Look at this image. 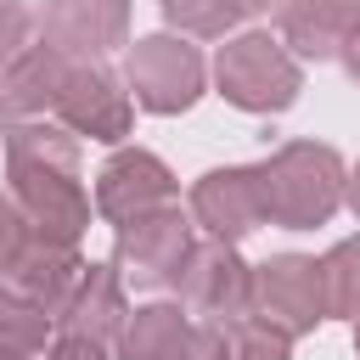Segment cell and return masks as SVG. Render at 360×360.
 Wrapping results in <instances>:
<instances>
[{"label":"cell","instance_id":"1","mask_svg":"<svg viewBox=\"0 0 360 360\" xmlns=\"http://www.w3.org/2000/svg\"><path fill=\"white\" fill-rule=\"evenodd\" d=\"M51 129H11V180L17 197L28 202V214L39 219V231L51 242H73L90 219L84 191L73 180V146L68 141H45Z\"/></svg>","mask_w":360,"mask_h":360},{"label":"cell","instance_id":"2","mask_svg":"<svg viewBox=\"0 0 360 360\" xmlns=\"http://www.w3.org/2000/svg\"><path fill=\"white\" fill-rule=\"evenodd\" d=\"M253 174H259L264 219H276V225H287V231L321 225V219L338 208V197H343V163H338V152L309 146V141L276 152V158L259 163Z\"/></svg>","mask_w":360,"mask_h":360},{"label":"cell","instance_id":"3","mask_svg":"<svg viewBox=\"0 0 360 360\" xmlns=\"http://www.w3.org/2000/svg\"><path fill=\"white\" fill-rule=\"evenodd\" d=\"M219 90L248 112H281L298 96V68L270 34H242L219 51Z\"/></svg>","mask_w":360,"mask_h":360},{"label":"cell","instance_id":"4","mask_svg":"<svg viewBox=\"0 0 360 360\" xmlns=\"http://www.w3.org/2000/svg\"><path fill=\"white\" fill-rule=\"evenodd\" d=\"M129 84H135V101L152 107V112H180L197 101L202 90V56L186 45V39H141L129 51Z\"/></svg>","mask_w":360,"mask_h":360},{"label":"cell","instance_id":"5","mask_svg":"<svg viewBox=\"0 0 360 360\" xmlns=\"http://www.w3.org/2000/svg\"><path fill=\"white\" fill-rule=\"evenodd\" d=\"M259 304L264 315L281 326V332H309L321 315H332V298H326V270L315 259H270L259 270Z\"/></svg>","mask_w":360,"mask_h":360},{"label":"cell","instance_id":"6","mask_svg":"<svg viewBox=\"0 0 360 360\" xmlns=\"http://www.w3.org/2000/svg\"><path fill=\"white\" fill-rule=\"evenodd\" d=\"M96 197H101V214H107V219L129 225V219L163 208V202L174 197V180H169V169H163L158 158L124 152V158H112V163L101 169V191H96Z\"/></svg>","mask_w":360,"mask_h":360},{"label":"cell","instance_id":"7","mask_svg":"<svg viewBox=\"0 0 360 360\" xmlns=\"http://www.w3.org/2000/svg\"><path fill=\"white\" fill-rule=\"evenodd\" d=\"M135 231H124V264L141 287L152 281H169L180 276V264L191 259V236H186V219L174 208H152L141 219H129Z\"/></svg>","mask_w":360,"mask_h":360},{"label":"cell","instance_id":"8","mask_svg":"<svg viewBox=\"0 0 360 360\" xmlns=\"http://www.w3.org/2000/svg\"><path fill=\"white\" fill-rule=\"evenodd\" d=\"M197 219L214 231V236H248L259 219H264V197H259V174L253 169H214L202 174L197 197H191Z\"/></svg>","mask_w":360,"mask_h":360},{"label":"cell","instance_id":"9","mask_svg":"<svg viewBox=\"0 0 360 360\" xmlns=\"http://www.w3.org/2000/svg\"><path fill=\"white\" fill-rule=\"evenodd\" d=\"M281 34L304 56H338L360 34V0H287L281 6Z\"/></svg>","mask_w":360,"mask_h":360},{"label":"cell","instance_id":"10","mask_svg":"<svg viewBox=\"0 0 360 360\" xmlns=\"http://www.w3.org/2000/svg\"><path fill=\"white\" fill-rule=\"evenodd\" d=\"M56 107L73 129H90L101 141H118L129 129V101L112 90V79L101 68H68V84H62Z\"/></svg>","mask_w":360,"mask_h":360},{"label":"cell","instance_id":"11","mask_svg":"<svg viewBox=\"0 0 360 360\" xmlns=\"http://www.w3.org/2000/svg\"><path fill=\"white\" fill-rule=\"evenodd\" d=\"M186 264H191V270H186V292H191L197 309H208L214 321L248 315L253 281H248V270H242V259H236L231 248H202V253H191Z\"/></svg>","mask_w":360,"mask_h":360},{"label":"cell","instance_id":"12","mask_svg":"<svg viewBox=\"0 0 360 360\" xmlns=\"http://www.w3.org/2000/svg\"><path fill=\"white\" fill-rule=\"evenodd\" d=\"M45 34L56 51H107L124 39V0H45Z\"/></svg>","mask_w":360,"mask_h":360},{"label":"cell","instance_id":"13","mask_svg":"<svg viewBox=\"0 0 360 360\" xmlns=\"http://www.w3.org/2000/svg\"><path fill=\"white\" fill-rule=\"evenodd\" d=\"M191 349H197V338L180 321V309H169V304L135 309V321L124 326V354L129 360H191Z\"/></svg>","mask_w":360,"mask_h":360},{"label":"cell","instance_id":"14","mask_svg":"<svg viewBox=\"0 0 360 360\" xmlns=\"http://www.w3.org/2000/svg\"><path fill=\"white\" fill-rule=\"evenodd\" d=\"M118 315H124V304H118V281L101 276V270H90V276L73 287V332L101 338V332L118 326Z\"/></svg>","mask_w":360,"mask_h":360},{"label":"cell","instance_id":"15","mask_svg":"<svg viewBox=\"0 0 360 360\" xmlns=\"http://www.w3.org/2000/svg\"><path fill=\"white\" fill-rule=\"evenodd\" d=\"M321 270H326L332 315H354V309H360V236L343 242V248H332V253L321 259Z\"/></svg>","mask_w":360,"mask_h":360},{"label":"cell","instance_id":"16","mask_svg":"<svg viewBox=\"0 0 360 360\" xmlns=\"http://www.w3.org/2000/svg\"><path fill=\"white\" fill-rule=\"evenodd\" d=\"M45 343V315H39V304L28 298V304H17V298H0V354H34Z\"/></svg>","mask_w":360,"mask_h":360},{"label":"cell","instance_id":"17","mask_svg":"<svg viewBox=\"0 0 360 360\" xmlns=\"http://www.w3.org/2000/svg\"><path fill=\"white\" fill-rule=\"evenodd\" d=\"M163 17L191 34H225L236 17H248L236 0H163Z\"/></svg>","mask_w":360,"mask_h":360},{"label":"cell","instance_id":"18","mask_svg":"<svg viewBox=\"0 0 360 360\" xmlns=\"http://www.w3.org/2000/svg\"><path fill=\"white\" fill-rule=\"evenodd\" d=\"M236 360H287V332L276 321H253L236 338Z\"/></svg>","mask_w":360,"mask_h":360},{"label":"cell","instance_id":"19","mask_svg":"<svg viewBox=\"0 0 360 360\" xmlns=\"http://www.w3.org/2000/svg\"><path fill=\"white\" fill-rule=\"evenodd\" d=\"M22 34H28V17L17 6H0V62H17L22 56Z\"/></svg>","mask_w":360,"mask_h":360},{"label":"cell","instance_id":"20","mask_svg":"<svg viewBox=\"0 0 360 360\" xmlns=\"http://www.w3.org/2000/svg\"><path fill=\"white\" fill-rule=\"evenodd\" d=\"M17 259H22V219L0 202V270H17Z\"/></svg>","mask_w":360,"mask_h":360},{"label":"cell","instance_id":"21","mask_svg":"<svg viewBox=\"0 0 360 360\" xmlns=\"http://www.w3.org/2000/svg\"><path fill=\"white\" fill-rule=\"evenodd\" d=\"M51 360H107V354H101V338H90V332H68V338L56 343Z\"/></svg>","mask_w":360,"mask_h":360},{"label":"cell","instance_id":"22","mask_svg":"<svg viewBox=\"0 0 360 360\" xmlns=\"http://www.w3.org/2000/svg\"><path fill=\"white\" fill-rule=\"evenodd\" d=\"M349 73H354V79H360V34H354V39H349Z\"/></svg>","mask_w":360,"mask_h":360},{"label":"cell","instance_id":"23","mask_svg":"<svg viewBox=\"0 0 360 360\" xmlns=\"http://www.w3.org/2000/svg\"><path fill=\"white\" fill-rule=\"evenodd\" d=\"M349 197H354V214H360V174H354V186H349Z\"/></svg>","mask_w":360,"mask_h":360},{"label":"cell","instance_id":"24","mask_svg":"<svg viewBox=\"0 0 360 360\" xmlns=\"http://www.w3.org/2000/svg\"><path fill=\"white\" fill-rule=\"evenodd\" d=\"M236 6H242V11H259V6H270V0H236Z\"/></svg>","mask_w":360,"mask_h":360},{"label":"cell","instance_id":"25","mask_svg":"<svg viewBox=\"0 0 360 360\" xmlns=\"http://www.w3.org/2000/svg\"><path fill=\"white\" fill-rule=\"evenodd\" d=\"M6 107H11V96H0V118H6Z\"/></svg>","mask_w":360,"mask_h":360}]
</instances>
